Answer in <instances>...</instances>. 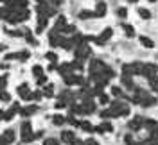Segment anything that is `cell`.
<instances>
[{
  "label": "cell",
  "instance_id": "6da1fadb",
  "mask_svg": "<svg viewBox=\"0 0 158 145\" xmlns=\"http://www.w3.org/2000/svg\"><path fill=\"white\" fill-rule=\"evenodd\" d=\"M129 104H124L120 100H115L108 109L101 111V118H117V116H126L129 115Z\"/></svg>",
  "mask_w": 158,
  "mask_h": 145
},
{
  "label": "cell",
  "instance_id": "7a4b0ae2",
  "mask_svg": "<svg viewBox=\"0 0 158 145\" xmlns=\"http://www.w3.org/2000/svg\"><path fill=\"white\" fill-rule=\"evenodd\" d=\"M131 102H133V104H138V106H144V107H151V106L156 104V99L153 95H149L148 91L137 88V90H135V97L131 99Z\"/></svg>",
  "mask_w": 158,
  "mask_h": 145
},
{
  "label": "cell",
  "instance_id": "3957f363",
  "mask_svg": "<svg viewBox=\"0 0 158 145\" xmlns=\"http://www.w3.org/2000/svg\"><path fill=\"white\" fill-rule=\"evenodd\" d=\"M20 138L23 143H29L34 140V133H32V126H31L29 120H23L22 126H20Z\"/></svg>",
  "mask_w": 158,
  "mask_h": 145
},
{
  "label": "cell",
  "instance_id": "277c9868",
  "mask_svg": "<svg viewBox=\"0 0 158 145\" xmlns=\"http://www.w3.org/2000/svg\"><path fill=\"white\" fill-rule=\"evenodd\" d=\"M142 63L140 61H133V63H129V65H122V75L124 77H131V75H140V72H142Z\"/></svg>",
  "mask_w": 158,
  "mask_h": 145
},
{
  "label": "cell",
  "instance_id": "5b68a950",
  "mask_svg": "<svg viewBox=\"0 0 158 145\" xmlns=\"http://www.w3.org/2000/svg\"><path fill=\"white\" fill-rule=\"evenodd\" d=\"M74 56H76L77 61H86V58L92 56V48L88 47V43H83L81 47L74 48Z\"/></svg>",
  "mask_w": 158,
  "mask_h": 145
},
{
  "label": "cell",
  "instance_id": "8992f818",
  "mask_svg": "<svg viewBox=\"0 0 158 145\" xmlns=\"http://www.w3.org/2000/svg\"><path fill=\"white\" fill-rule=\"evenodd\" d=\"M140 75H142V77H146L148 81H149V79H153V77H156V75H158V66H156V65H153V63H148V65H144V66H142Z\"/></svg>",
  "mask_w": 158,
  "mask_h": 145
},
{
  "label": "cell",
  "instance_id": "52a82bcc",
  "mask_svg": "<svg viewBox=\"0 0 158 145\" xmlns=\"http://www.w3.org/2000/svg\"><path fill=\"white\" fill-rule=\"evenodd\" d=\"M65 83H67V84H83V86H86V81H85V77H83V75H79V74H74V72H72V74H69V75H65Z\"/></svg>",
  "mask_w": 158,
  "mask_h": 145
},
{
  "label": "cell",
  "instance_id": "ba28073f",
  "mask_svg": "<svg viewBox=\"0 0 158 145\" xmlns=\"http://www.w3.org/2000/svg\"><path fill=\"white\" fill-rule=\"evenodd\" d=\"M104 68H106V65L102 63V61H99V59H94V61H90V75L92 74H102L104 72Z\"/></svg>",
  "mask_w": 158,
  "mask_h": 145
},
{
  "label": "cell",
  "instance_id": "9c48e42d",
  "mask_svg": "<svg viewBox=\"0 0 158 145\" xmlns=\"http://www.w3.org/2000/svg\"><path fill=\"white\" fill-rule=\"evenodd\" d=\"M95 102L92 100V99H86V100H83V104H81V111H83V115H92L94 111H95Z\"/></svg>",
  "mask_w": 158,
  "mask_h": 145
},
{
  "label": "cell",
  "instance_id": "30bf717a",
  "mask_svg": "<svg viewBox=\"0 0 158 145\" xmlns=\"http://www.w3.org/2000/svg\"><path fill=\"white\" fill-rule=\"evenodd\" d=\"M144 120H146V118H142V116H133V118H131V120H129V129H131V131H140V129H142V127H144Z\"/></svg>",
  "mask_w": 158,
  "mask_h": 145
},
{
  "label": "cell",
  "instance_id": "8fae6325",
  "mask_svg": "<svg viewBox=\"0 0 158 145\" xmlns=\"http://www.w3.org/2000/svg\"><path fill=\"white\" fill-rule=\"evenodd\" d=\"M20 109H22V107H20V104H18V102H15V104H13L7 111H4V120H7V122H9V120H13V118H15V115H16V113H20Z\"/></svg>",
  "mask_w": 158,
  "mask_h": 145
},
{
  "label": "cell",
  "instance_id": "7c38bea8",
  "mask_svg": "<svg viewBox=\"0 0 158 145\" xmlns=\"http://www.w3.org/2000/svg\"><path fill=\"white\" fill-rule=\"evenodd\" d=\"M70 43H72V50L74 48L81 47L83 43H86V36H83V34H79V32H76L72 38H70Z\"/></svg>",
  "mask_w": 158,
  "mask_h": 145
},
{
  "label": "cell",
  "instance_id": "4fadbf2b",
  "mask_svg": "<svg viewBox=\"0 0 158 145\" xmlns=\"http://www.w3.org/2000/svg\"><path fill=\"white\" fill-rule=\"evenodd\" d=\"M111 34H113V30H111V27H106V29L101 32V36H97L95 38V43H99V45H102V43H106L110 38H111Z\"/></svg>",
  "mask_w": 158,
  "mask_h": 145
},
{
  "label": "cell",
  "instance_id": "5bb4252c",
  "mask_svg": "<svg viewBox=\"0 0 158 145\" xmlns=\"http://www.w3.org/2000/svg\"><path fill=\"white\" fill-rule=\"evenodd\" d=\"M58 99L63 102V104H65V106H69V104H72V102H74V93H72L70 90H65V91H61V93H59Z\"/></svg>",
  "mask_w": 158,
  "mask_h": 145
},
{
  "label": "cell",
  "instance_id": "9a60e30c",
  "mask_svg": "<svg viewBox=\"0 0 158 145\" xmlns=\"http://www.w3.org/2000/svg\"><path fill=\"white\" fill-rule=\"evenodd\" d=\"M16 91H18V95L22 97L23 100H31V99H32V93L29 91V86H27V84H20Z\"/></svg>",
  "mask_w": 158,
  "mask_h": 145
},
{
  "label": "cell",
  "instance_id": "2e32d148",
  "mask_svg": "<svg viewBox=\"0 0 158 145\" xmlns=\"http://www.w3.org/2000/svg\"><path fill=\"white\" fill-rule=\"evenodd\" d=\"M65 27H67V18H65L63 14H59V16H58V20H56V25H54V30H56L58 34H61Z\"/></svg>",
  "mask_w": 158,
  "mask_h": 145
},
{
  "label": "cell",
  "instance_id": "e0dca14e",
  "mask_svg": "<svg viewBox=\"0 0 158 145\" xmlns=\"http://www.w3.org/2000/svg\"><path fill=\"white\" fill-rule=\"evenodd\" d=\"M144 127L148 129L149 135H151V133H158V122L156 120H151V118L144 120Z\"/></svg>",
  "mask_w": 158,
  "mask_h": 145
},
{
  "label": "cell",
  "instance_id": "ac0fdd59",
  "mask_svg": "<svg viewBox=\"0 0 158 145\" xmlns=\"http://www.w3.org/2000/svg\"><path fill=\"white\" fill-rule=\"evenodd\" d=\"M49 25V20H47V16L45 14H38V27H36V32L38 34H41L43 32V29Z\"/></svg>",
  "mask_w": 158,
  "mask_h": 145
},
{
  "label": "cell",
  "instance_id": "d6986e66",
  "mask_svg": "<svg viewBox=\"0 0 158 145\" xmlns=\"http://www.w3.org/2000/svg\"><path fill=\"white\" fill-rule=\"evenodd\" d=\"M58 70H59V74H61L63 77L74 72V68H72V63H63V65H59V66H58Z\"/></svg>",
  "mask_w": 158,
  "mask_h": 145
},
{
  "label": "cell",
  "instance_id": "ffe728a7",
  "mask_svg": "<svg viewBox=\"0 0 158 145\" xmlns=\"http://www.w3.org/2000/svg\"><path fill=\"white\" fill-rule=\"evenodd\" d=\"M59 38H61V34H58L54 29L49 32V41H50L52 47H59Z\"/></svg>",
  "mask_w": 158,
  "mask_h": 145
},
{
  "label": "cell",
  "instance_id": "44dd1931",
  "mask_svg": "<svg viewBox=\"0 0 158 145\" xmlns=\"http://www.w3.org/2000/svg\"><path fill=\"white\" fill-rule=\"evenodd\" d=\"M95 131H97V133H111V131H113V126H111L110 122H101V124L95 127Z\"/></svg>",
  "mask_w": 158,
  "mask_h": 145
},
{
  "label": "cell",
  "instance_id": "7402d4cb",
  "mask_svg": "<svg viewBox=\"0 0 158 145\" xmlns=\"http://www.w3.org/2000/svg\"><path fill=\"white\" fill-rule=\"evenodd\" d=\"M2 138H4V140L7 142V145H9V143H13V142H15L16 135H15V131H13V129H6V131L2 133Z\"/></svg>",
  "mask_w": 158,
  "mask_h": 145
},
{
  "label": "cell",
  "instance_id": "603a6c76",
  "mask_svg": "<svg viewBox=\"0 0 158 145\" xmlns=\"http://www.w3.org/2000/svg\"><path fill=\"white\" fill-rule=\"evenodd\" d=\"M106 11H108V9H106V4H104V2H99L94 13H95V16H97V18H102V16L106 14Z\"/></svg>",
  "mask_w": 158,
  "mask_h": 145
},
{
  "label": "cell",
  "instance_id": "cb8c5ba5",
  "mask_svg": "<svg viewBox=\"0 0 158 145\" xmlns=\"http://www.w3.org/2000/svg\"><path fill=\"white\" fill-rule=\"evenodd\" d=\"M61 140H63V142H65V143H72V142H74V140H76V135H74V133H72V131H63V133H61Z\"/></svg>",
  "mask_w": 158,
  "mask_h": 145
},
{
  "label": "cell",
  "instance_id": "d4e9b609",
  "mask_svg": "<svg viewBox=\"0 0 158 145\" xmlns=\"http://www.w3.org/2000/svg\"><path fill=\"white\" fill-rule=\"evenodd\" d=\"M36 109H38L36 106H27V107H23V109H20V115L23 116V118H27V116H31L32 113H36Z\"/></svg>",
  "mask_w": 158,
  "mask_h": 145
},
{
  "label": "cell",
  "instance_id": "484cf974",
  "mask_svg": "<svg viewBox=\"0 0 158 145\" xmlns=\"http://www.w3.org/2000/svg\"><path fill=\"white\" fill-rule=\"evenodd\" d=\"M140 43H142V47H146V48H153V47H155L153 39L148 38V36H140Z\"/></svg>",
  "mask_w": 158,
  "mask_h": 145
},
{
  "label": "cell",
  "instance_id": "4316f807",
  "mask_svg": "<svg viewBox=\"0 0 158 145\" xmlns=\"http://www.w3.org/2000/svg\"><path fill=\"white\" fill-rule=\"evenodd\" d=\"M79 18L81 20H90V18H97V16H95V13H94V11H81V13H79Z\"/></svg>",
  "mask_w": 158,
  "mask_h": 145
},
{
  "label": "cell",
  "instance_id": "83f0119b",
  "mask_svg": "<svg viewBox=\"0 0 158 145\" xmlns=\"http://www.w3.org/2000/svg\"><path fill=\"white\" fill-rule=\"evenodd\" d=\"M122 84L128 88V90H137V86H135V83L131 81V77H124V75H122Z\"/></svg>",
  "mask_w": 158,
  "mask_h": 145
},
{
  "label": "cell",
  "instance_id": "f1b7e54d",
  "mask_svg": "<svg viewBox=\"0 0 158 145\" xmlns=\"http://www.w3.org/2000/svg\"><path fill=\"white\" fill-rule=\"evenodd\" d=\"M122 30L126 32V36H129V38H133V36H135V29H133V25L122 23Z\"/></svg>",
  "mask_w": 158,
  "mask_h": 145
},
{
  "label": "cell",
  "instance_id": "f546056e",
  "mask_svg": "<svg viewBox=\"0 0 158 145\" xmlns=\"http://www.w3.org/2000/svg\"><path fill=\"white\" fill-rule=\"evenodd\" d=\"M111 95L117 97V99H124V91H122V88H118V86H111Z\"/></svg>",
  "mask_w": 158,
  "mask_h": 145
},
{
  "label": "cell",
  "instance_id": "4dcf8cb0",
  "mask_svg": "<svg viewBox=\"0 0 158 145\" xmlns=\"http://www.w3.org/2000/svg\"><path fill=\"white\" fill-rule=\"evenodd\" d=\"M79 127H81L83 131H86V133H92V131H95V127L92 126L90 122H79Z\"/></svg>",
  "mask_w": 158,
  "mask_h": 145
},
{
  "label": "cell",
  "instance_id": "1f68e13d",
  "mask_svg": "<svg viewBox=\"0 0 158 145\" xmlns=\"http://www.w3.org/2000/svg\"><path fill=\"white\" fill-rule=\"evenodd\" d=\"M52 124H54V126H63V124H65V116L63 115H54L52 116Z\"/></svg>",
  "mask_w": 158,
  "mask_h": 145
},
{
  "label": "cell",
  "instance_id": "d6a6232c",
  "mask_svg": "<svg viewBox=\"0 0 158 145\" xmlns=\"http://www.w3.org/2000/svg\"><path fill=\"white\" fill-rule=\"evenodd\" d=\"M23 38L27 39V41H29L31 45H36V39H34V36H32V32H31V30H23Z\"/></svg>",
  "mask_w": 158,
  "mask_h": 145
},
{
  "label": "cell",
  "instance_id": "836d02e7",
  "mask_svg": "<svg viewBox=\"0 0 158 145\" xmlns=\"http://www.w3.org/2000/svg\"><path fill=\"white\" fill-rule=\"evenodd\" d=\"M41 93H43L45 97H52V95H54V86H52V84H47V86L43 88V91H41Z\"/></svg>",
  "mask_w": 158,
  "mask_h": 145
},
{
  "label": "cell",
  "instance_id": "e575fe53",
  "mask_svg": "<svg viewBox=\"0 0 158 145\" xmlns=\"http://www.w3.org/2000/svg\"><path fill=\"white\" fill-rule=\"evenodd\" d=\"M32 74L36 75V79L41 77V75H43V68L40 66V65H34V66H32Z\"/></svg>",
  "mask_w": 158,
  "mask_h": 145
},
{
  "label": "cell",
  "instance_id": "d590c367",
  "mask_svg": "<svg viewBox=\"0 0 158 145\" xmlns=\"http://www.w3.org/2000/svg\"><path fill=\"white\" fill-rule=\"evenodd\" d=\"M45 59H49V61H52L54 65L58 63V54H54V52H47L45 54Z\"/></svg>",
  "mask_w": 158,
  "mask_h": 145
},
{
  "label": "cell",
  "instance_id": "8d00e7d4",
  "mask_svg": "<svg viewBox=\"0 0 158 145\" xmlns=\"http://www.w3.org/2000/svg\"><path fill=\"white\" fill-rule=\"evenodd\" d=\"M138 14H140L144 20H149V18H151V13H149L148 9H144V7H140V9H138Z\"/></svg>",
  "mask_w": 158,
  "mask_h": 145
},
{
  "label": "cell",
  "instance_id": "74e56055",
  "mask_svg": "<svg viewBox=\"0 0 158 145\" xmlns=\"http://www.w3.org/2000/svg\"><path fill=\"white\" fill-rule=\"evenodd\" d=\"M0 100H2V102H9V100H11V95L6 91V90H2V91H0Z\"/></svg>",
  "mask_w": 158,
  "mask_h": 145
},
{
  "label": "cell",
  "instance_id": "f35d334b",
  "mask_svg": "<svg viewBox=\"0 0 158 145\" xmlns=\"http://www.w3.org/2000/svg\"><path fill=\"white\" fill-rule=\"evenodd\" d=\"M76 25H67V27H65V29H63V32H65V34H72V36H74V34H76Z\"/></svg>",
  "mask_w": 158,
  "mask_h": 145
},
{
  "label": "cell",
  "instance_id": "ab89813d",
  "mask_svg": "<svg viewBox=\"0 0 158 145\" xmlns=\"http://www.w3.org/2000/svg\"><path fill=\"white\" fill-rule=\"evenodd\" d=\"M29 58H31L29 50H23V52H20V54H18V59H22V61H27Z\"/></svg>",
  "mask_w": 158,
  "mask_h": 145
},
{
  "label": "cell",
  "instance_id": "60d3db41",
  "mask_svg": "<svg viewBox=\"0 0 158 145\" xmlns=\"http://www.w3.org/2000/svg\"><path fill=\"white\" fill-rule=\"evenodd\" d=\"M9 36H15V38H20V36H23V30H6Z\"/></svg>",
  "mask_w": 158,
  "mask_h": 145
},
{
  "label": "cell",
  "instance_id": "b9f144b4",
  "mask_svg": "<svg viewBox=\"0 0 158 145\" xmlns=\"http://www.w3.org/2000/svg\"><path fill=\"white\" fill-rule=\"evenodd\" d=\"M99 97V102H101V104H108V95H106V93H101V95H97Z\"/></svg>",
  "mask_w": 158,
  "mask_h": 145
},
{
  "label": "cell",
  "instance_id": "7bdbcfd3",
  "mask_svg": "<svg viewBox=\"0 0 158 145\" xmlns=\"http://www.w3.org/2000/svg\"><path fill=\"white\" fill-rule=\"evenodd\" d=\"M149 84H151L153 90H158V75L156 77H153V79H149Z\"/></svg>",
  "mask_w": 158,
  "mask_h": 145
},
{
  "label": "cell",
  "instance_id": "ee69618b",
  "mask_svg": "<svg viewBox=\"0 0 158 145\" xmlns=\"http://www.w3.org/2000/svg\"><path fill=\"white\" fill-rule=\"evenodd\" d=\"M43 145H59V142L56 138H47V140L43 142Z\"/></svg>",
  "mask_w": 158,
  "mask_h": 145
},
{
  "label": "cell",
  "instance_id": "f6af8a7d",
  "mask_svg": "<svg viewBox=\"0 0 158 145\" xmlns=\"http://www.w3.org/2000/svg\"><path fill=\"white\" fill-rule=\"evenodd\" d=\"M6 84H7V77H4V75H2V77H0V91H2V90H6Z\"/></svg>",
  "mask_w": 158,
  "mask_h": 145
},
{
  "label": "cell",
  "instance_id": "bcb514c9",
  "mask_svg": "<svg viewBox=\"0 0 158 145\" xmlns=\"http://www.w3.org/2000/svg\"><path fill=\"white\" fill-rule=\"evenodd\" d=\"M36 81H38V86H43V84L47 83V75H41V77H38Z\"/></svg>",
  "mask_w": 158,
  "mask_h": 145
},
{
  "label": "cell",
  "instance_id": "7dc6e473",
  "mask_svg": "<svg viewBox=\"0 0 158 145\" xmlns=\"http://www.w3.org/2000/svg\"><path fill=\"white\" fill-rule=\"evenodd\" d=\"M117 14L120 16V18H126V14H128V11L124 9V7H120V9L117 11Z\"/></svg>",
  "mask_w": 158,
  "mask_h": 145
},
{
  "label": "cell",
  "instance_id": "c3c4849f",
  "mask_svg": "<svg viewBox=\"0 0 158 145\" xmlns=\"http://www.w3.org/2000/svg\"><path fill=\"white\" fill-rule=\"evenodd\" d=\"M83 143H85V145H99L97 142L94 140V138H90V140H86V142H83Z\"/></svg>",
  "mask_w": 158,
  "mask_h": 145
},
{
  "label": "cell",
  "instance_id": "681fc988",
  "mask_svg": "<svg viewBox=\"0 0 158 145\" xmlns=\"http://www.w3.org/2000/svg\"><path fill=\"white\" fill-rule=\"evenodd\" d=\"M54 106H56V109H61V107H67L65 104H63V102H61V100H59V99L56 100V104H54Z\"/></svg>",
  "mask_w": 158,
  "mask_h": 145
},
{
  "label": "cell",
  "instance_id": "f907efd6",
  "mask_svg": "<svg viewBox=\"0 0 158 145\" xmlns=\"http://www.w3.org/2000/svg\"><path fill=\"white\" fill-rule=\"evenodd\" d=\"M142 145H158V142H153V140H146V142H142Z\"/></svg>",
  "mask_w": 158,
  "mask_h": 145
},
{
  "label": "cell",
  "instance_id": "816d5d0a",
  "mask_svg": "<svg viewBox=\"0 0 158 145\" xmlns=\"http://www.w3.org/2000/svg\"><path fill=\"white\" fill-rule=\"evenodd\" d=\"M124 142H126V143H131V142H133V136H131V135H126V136H124Z\"/></svg>",
  "mask_w": 158,
  "mask_h": 145
},
{
  "label": "cell",
  "instance_id": "f5cc1de1",
  "mask_svg": "<svg viewBox=\"0 0 158 145\" xmlns=\"http://www.w3.org/2000/svg\"><path fill=\"white\" fill-rule=\"evenodd\" d=\"M41 95H43L41 91H34V93H32V99H36V100H38V99H40Z\"/></svg>",
  "mask_w": 158,
  "mask_h": 145
},
{
  "label": "cell",
  "instance_id": "db71d44e",
  "mask_svg": "<svg viewBox=\"0 0 158 145\" xmlns=\"http://www.w3.org/2000/svg\"><path fill=\"white\" fill-rule=\"evenodd\" d=\"M50 2H52L54 6H61V4H63V0H50Z\"/></svg>",
  "mask_w": 158,
  "mask_h": 145
},
{
  "label": "cell",
  "instance_id": "11a10c76",
  "mask_svg": "<svg viewBox=\"0 0 158 145\" xmlns=\"http://www.w3.org/2000/svg\"><path fill=\"white\" fill-rule=\"evenodd\" d=\"M70 145H85V143H83L81 140H74V142H72V143H70Z\"/></svg>",
  "mask_w": 158,
  "mask_h": 145
},
{
  "label": "cell",
  "instance_id": "9f6ffc18",
  "mask_svg": "<svg viewBox=\"0 0 158 145\" xmlns=\"http://www.w3.org/2000/svg\"><path fill=\"white\" fill-rule=\"evenodd\" d=\"M41 135H43V131H38V133H34V140H36V138H41Z\"/></svg>",
  "mask_w": 158,
  "mask_h": 145
},
{
  "label": "cell",
  "instance_id": "6f0895ef",
  "mask_svg": "<svg viewBox=\"0 0 158 145\" xmlns=\"http://www.w3.org/2000/svg\"><path fill=\"white\" fill-rule=\"evenodd\" d=\"M0 145H7V142H6V140H4L2 136H0Z\"/></svg>",
  "mask_w": 158,
  "mask_h": 145
},
{
  "label": "cell",
  "instance_id": "680465c9",
  "mask_svg": "<svg viewBox=\"0 0 158 145\" xmlns=\"http://www.w3.org/2000/svg\"><path fill=\"white\" fill-rule=\"evenodd\" d=\"M128 145H142V142H131V143H128Z\"/></svg>",
  "mask_w": 158,
  "mask_h": 145
},
{
  "label": "cell",
  "instance_id": "91938a15",
  "mask_svg": "<svg viewBox=\"0 0 158 145\" xmlns=\"http://www.w3.org/2000/svg\"><path fill=\"white\" fill-rule=\"evenodd\" d=\"M0 120H4V111L0 109Z\"/></svg>",
  "mask_w": 158,
  "mask_h": 145
},
{
  "label": "cell",
  "instance_id": "94428289",
  "mask_svg": "<svg viewBox=\"0 0 158 145\" xmlns=\"http://www.w3.org/2000/svg\"><path fill=\"white\" fill-rule=\"evenodd\" d=\"M149 2H156V0H149Z\"/></svg>",
  "mask_w": 158,
  "mask_h": 145
},
{
  "label": "cell",
  "instance_id": "6125c7cd",
  "mask_svg": "<svg viewBox=\"0 0 158 145\" xmlns=\"http://www.w3.org/2000/svg\"><path fill=\"white\" fill-rule=\"evenodd\" d=\"M0 2H4V0H0Z\"/></svg>",
  "mask_w": 158,
  "mask_h": 145
},
{
  "label": "cell",
  "instance_id": "be15d7a7",
  "mask_svg": "<svg viewBox=\"0 0 158 145\" xmlns=\"http://www.w3.org/2000/svg\"><path fill=\"white\" fill-rule=\"evenodd\" d=\"M156 91H158V90H156Z\"/></svg>",
  "mask_w": 158,
  "mask_h": 145
}]
</instances>
